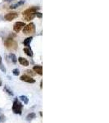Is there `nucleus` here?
Instances as JSON below:
<instances>
[{
	"label": "nucleus",
	"instance_id": "nucleus-1",
	"mask_svg": "<svg viewBox=\"0 0 109 123\" xmlns=\"http://www.w3.org/2000/svg\"><path fill=\"white\" fill-rule=\"evenodd\" d=\"M39 9V7H30V8L25 10L22 12L23 17H25V21H30L31 20H33L35 17V12Z\"/></svg>",
	"mask_w": 109,
	"mask_h": 123
},
{
	"label": "nucleus",
	"instance_id": "nucleus-2",
	"mask_svg": "<svg viewBox=\"0 0 109 123\" xmlns=\"http://www.w3.org/2000/svg\"><path fill=\"white\" fill-rule=\"evenodd\" d=\"M12 110L13 113H15V114H17V115L22 114L23 104H22V103L18 99V98H16V99L13 101Z\"/></svg>",
	"mask_w": 109,
	"mask_h": 123
},
{
	"label": "nucleus",
	"instance_id": "nucleus-3",
	"mask_svg": "<svg viewBox=\"0 0 109 123\" xmlns=\"http://www.w3.org/2000/svg\"><path fill=\"white\" fill-rule=\"evenodd\" d=\"M4 44L6 48L9 50H17V48H18V44H17V42L15 40V39L9 38L7 39H6Z\"/></svg>",
	"mask_w": 109,
	"mask_h": 123
},
{
	"label": "nucleus",
	"instance_id": "nucleus-4",
	"mask_svg": "<svg viewBox=\"0 0 109 123\" xmlns=\"http://www.w3.org/2000/svg\"><path fill=\"white\" fill-rule=\"evenodd\" d=\"M23 34L24 35H30L35 31V26L33 22L29 23L28 25H25L23 28Z\"/></svg>",
	"mask_w": 109,
	"mask_h": 123
},
{
	"label": "nucleus",
	"instance_id": "nucleus-5",
	"mask_svg": "<svg viewBox=\"0 0 109 123\" xmlns=\"http://www.w3.org/2000/svg\"><path fill=\"white\" fill-rule=\"evenodd\" d=\"M25 25V23L21 22V21H17L13 25V30L16 33H18L21 31V30H22L24 28V26Z\"/></svg>",
	"mask_w": 109,
	"mask_h": 123
},
{
	"label": "nucleus",
	"instance_id": "nucleus-6",
	"mask_svg": "<svg viewBox=\"0 0 109 123\" xmlns=\"http://www.w3.org/2000/svg\"><path fill=\"white\" fill-rule=\"evenodd\" d=\"M20 80L21 81H24V82L30 83V84H34V83H35V79H33L32 77L30 76H27V75H23V76H21Z\"/></svg>",
	"mask_w": 109,
	"mask_h": 123
},
{
	"label": "nucleus",
	"instance_id": "nucleus-7",
	"mask_svg": "<svg viewBox=\"0 0 109 123\" xmlns=\"http://www.w3.org/2000/svg\"><path fill=\"white\" fill-rule=\"evenodd\" d=\"M17 17H18V13H17V12H10V13H7V15H5L4 19L6 20V21H12V20L17 18Z\"/></svg>",
	"mask_w": 109,
	"mask_h": 123
},
{
	"label": "nucleus",
	"instance_id": "nucleus-8",
	"mask_svg": "<svg viewBox=\"0 0 109 123\" xmlns=\"http://www.w3.org/2000/svg\"><path fill=\"white\" fill-rule=\"evenodd\" d=\"M33 71L35 73L39 74V76H42L43 75V67L41 65H37V66H34L33 67Z\"/></svg>",
	"mask_w": 109,
	"mask_h": 123
},
{
	"label": "nucleus",
	"instance_id": "nucleus-9",
	"mask_svg": "<svg viewBox=\"0 0 109 123\" xmlns=\"http://www.w3.org/2000/svg\"><path fill=\"white\" fill-rule=\"evenodd\" d=\"M25 4V0H21V1L17 2V3H14V4H12L10 6V8L11 9H15V8H17V7H19L20 6Z\"/></svg>",
	"mask_w": 109,
	"mask_h": 123
},
{
	"label": "nucleus",
	"instance_id": "nucleus-10",
	"mask_svg": "<svg viewBox=\"0 0 109 123\" xmlns=\"http://www.w3.org/2000/svg\"><path fill=\"white\" fill-rule=\"evenodd\" d=\"M23 51L25 52V53L27 55V56H29V57H33V51H32V49H30V47L28 46V47L24 48Z\"/></svg>",
	"mask_w": 109,
	"mask_h": 123
},
{
	"label": "nucleus",
	"instance_id": "nucleus-11",
	"mask_svg": "<svg viewBox=\"0 0 109 123\" xmlns=\"http://www.w3.org/2000/svg\"><path fill=\"white\" fill-rule=\"evenodd\" d=\"M18 62L21 65H22L24 67H28L29 66V62L27 61V59L24 58V57H19Z\"/></svg>",
	"mask_w": 109,
	"mask_h": 123
},
{
	"label": "nucleus",
	"instance_id": "nucleus-12",
	"mask_svg": "<svg viewBox=\"0 0 109 123\" xmlns=\"http://www.w3.org/2000/svg\"><path fill=\"white\" fill-rule=\"evenodd\" d=\"M35 117H36V114H35V112H30V113H29L26 116V117H25V120L28 121V122H30V121L34 120V119H35Z\"/></svg>",
	"mask_w": 109,
	"mask_h": 123
},
{
	"label": "nucleus",
	"instance_id": "nucleus-13",
	"mask_svg": "<svg viewBox=\"0 0 109 123\" xmlns=\"http://www.w3.org/2000/svg\"><path fill=\"white\" fill-rule=\"evenodd\" d=\"M32 39H33V37L32 36H30V37H28V38H26L24 40V42H23V44L25 45V46H26V47H28L29 45H30V43H31V41H32Z\"/></svg>",
	"mask_w": 109,
	"mask_h": 123
},
{
	"label": "nucleus",
	"instance_id": "nucleus-14",
	"mask_svg": "<svg viewBox=\"0 0 109 123\" xmlns=\"http://www.w3.org/2000/svg\"><path fill=\"white\" fill-rule=\"evenodd\" d=\"M3 90H4V91H5L6 93H7V94L11 95V96H13V95H14V94H13V92H12V90L11 89H10L9 87L7 86V85H4V89H3Z\"/></svg>",
	"mask_w": 109,
	"mask_h": 123
},
{
	"label": "nucleus",
	"instance_id": "nucleus-15",
	"mask_svg": "<svg viewBox=\"0 0 109 123\" xmlns=\"http://www.w3.org/2000/svg\"><path fill=\"white\" fill-rule=\"evenodd\" d=\"M19 100L22 101L25 104H27L29 103V98H27L26 96H25V95H21V96L19 97Z\"/></svg>",
	"mask_w": 109,
	"mask_h": 123
},
{
	"label": "nucleus",
	"instance_id": "nucleus-16",
	"mask_svg": "<svg viewBox=\"0 0 109 123\" xmlns=\"http://www.w3.org/2000/svg\"><path fill=\"white\" fill-rule=\"evenodd\" d=\"M9 57H10V58H11V61L12 62V63L16 64L17 62V57H16V55L14 54V53H10Z\"/></svg>",
	"mask_w": 109,
	"mask_h": 123
},
{
	"label": "nucleus",
	"instance_id": "nucleus-17",
	"mask_svg": "<svg viewBox=\"0 0 109 123\" xmlns=\"http://www.w3.org/2000/svg\"><path fill=\"white\" fill-rule=\"evenodd\" d=\"M0 70L4 73L6 72V68H5L4 65H3V59H2L1 55H0Z\"/></svg>",
	"mask_w": 109,
	"mask_h": 123
},
{
	"label": "nucleus",
	"instance_id": "nucleus-18",
	"mask_svg": "<svg viewBox=\"0 0 109 123\" xmlns=\"http://www.w3.org/2000/svg\"><path fill=\"white\" fill-rule=\"evenodd\" d=\"M25 73H26V75L27 76H35V74L36 73H35L32 70H26L25 71Z\"/></svg>",
	"mask_w": 109,
	"mask_h": 123
},
{
	"label": "nucleus",
	"instance_id": "nucleus-19",
	"mask_svg": "<svg viewBox=\"0 0 109 123\" xmlns=\"http://www.w3.org/2000/svg\"><path fill=\"white\" fill-rule=\"evenodd\" d=\"M12 74L14 75L15 76H17L20 75V71L18 70V69H13L12 70Z\"/></svg>",
	"mask_w": 109,
	"mask_h": 123
},
{
	"label": "nucleus",
	"instance_id": "nucleus-20",
	"mask_svg": "<svg viewBox=\"0 0 109 123\" xmlns=\"http://www.w3.org/2000/svg\"><path fill=\"white\" fill-rule=\"evenodd\" d=\"M35 16H36L37 17H39V18H42L43 14L40 12H35Z\"/></svg>",
	"mask_w": 109,
	"mask_h": 123
},
{
	"label": "nucleus",
	"instance_id": "nucleus-21",
	"mask_svg": "<svg viewBox=\"0 0 109 123\" xmlns=\"http://www.w3.org/2000/svg\"><path fill=\"white\" fill-rule=\"evenodd\" d=\"M40 88L42 89L43 88V81L41 80V82H40Z\"/></svg>",
	"mask_w": 109,
	"mask_h": 123
},
{
	"label": "nucleus",
	"instance_id": "nucleus-22",
	"mask_svg": "<svg viewBox=\"0 0 109 123\" xmlns=\"http://www.w3.org/2000/svg\"><path fill=\"white\" fill-rule=\"evenodd\" d=\"M2 85H3V83H2V80H1V79H0V86H1Z\"/></svg>",
	"mask_w": 109,
	"mask_h": 123
},
{
	"label": "nucleus",
	"instance_id": "nucleus-23",
	"mask_svg": "<svg viewBox=\"0 0 109 123\" xmlns=\"http://www.w3.org/2000/svg\"><path fill=\"white\" fill-rule=\"evenodd\" d=\"M39 114H40V116H41V117L43 116V114H42V112H39Z\"/></svg>",
	"mask_w": 109,
	"mask_h": 123
},
{
	"label": "nucleus",
	"instance_id": "nucleus-24",
	"mask_svg": "<svg viewBox=\"0 0 109 123\" xmlns=\"http://www.w3.org/2000/svg\"><path fill=\"white\" fill-rule=\"evenodd\" d=\"M5 1H7V2H11V1H12V0H5Z\"/></svg>",
	"mask_w": 109,
	"mask_h": 123
},
{
	"label": "nucleus",
	"instance_id": "nucleus-25",
	"mask_svg": "<svg viewBox=\"0 0 109 123\" xmlns=\"http://www.w3.org/2000/svg\"></svg>",
	"mask_w": 109,
	"mask_h": 123
}]
</instances>
